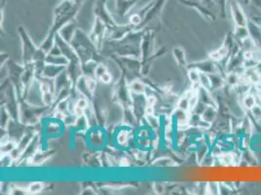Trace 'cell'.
Wrapping results in <instances>:
<instances>
[{"label":"cell","mask_w":261,"mask_h":195,"mask_svg":"<svg viewBox=\"0 0 261 195\" xmlns=\"http://www.w3.org/2000/svg\"><path fill=\"white\" fill-rule=\"evenodd\" d=\"M231 13L235 27H247L248 20L246 19L243 9L237 3L231 5Z\"/></svg>","instance_id":"cell-1"},{"label":"cell","mask_w":261,"mask_h":195,"mask_svg":"<svg viewBox=\"0 0 261 195\" xmlns=\"http://www.w3.org/2000/svg\"><path fill=\"white\" fill-rule=\"evenodd\" d=\"M247 29L249 32V35L256 44L257 47L261 48V28L254 23H252L250 20L247 22Z\"/></svg>","instance_id":"cell-2"},{"label":"cell","mask_w":261,"mask_h":195,"mask_svg":"<svg viewBox=\"0 0 261 195\" xmlns=\"http://www.w3.org/2000/svg\"><path fill=\"white\" fill-rule=\"evenodd\" d=\"M257 104H258L257 97L255 96V94H253L251 92H247L246 94L242 96V106L246 112L250 111Z\"/></svg>","instance_id":"cell-3"},{"label":"cell","mask_w":261,"mask_h":195,"mask_svg":"<svg viewBox=\"0 0 261 195\" xmlns=\"http://www.w3.org/2000/svg\"><path fill=\"white\" fill-rule=\"evenodd\" d=\"M43 130L46 133L47 136H57L62 131L60 120H48Z\"/></svg>","instance_id":"cell-4"},{"label":"cell","mask_w":261,"mask_h":195,"mask_svg":"<svg viewBox=\"0 0 261 195\" xmlns=\"http://www.w3.org/2000/svg\"><path fill=\"white\" fill-rule=\"evenodd\" d=\"M233 34H234L236 40L238 41L239 45H240V43L242 41H244L245 39L248 38L250 36L247 27H235V30L233 32Z\"/></svg>","instance_id":"cell-5"},{"label":"cell","mask_w":261,"mask_h":195,"mask_svg":"<svg viewBox=\"0 0 261 195\" xmlns=\"http://www.w3.org/2000/svg\"><path fill=\"white\" fill-rule=\"evenodd\" d=\"M117 142L119 145H129L130 143V139H131V135H130V131L129 129H123V130L118 131V134L116 136Z\"/></svg>","instance_id":"cell-6"},{"label":"cell","mask_w":261,"mask_h":195,"mask_svg":"<svg viewBox=\"0 0 261 195\" xmlns=\"http://www.w3.org/2000/svg\"><path fill=\"white\" fill-rule=\"evenodd\" d=\"M200 86L212 92V82H211L210 75L208 73H204V72L200 73Z\"/></svg>","instance_id":"cell-7"},{"label":"cell","mask_w":261,"mask_h":195,"mask_svg":"<svg viewBox=\"0 0 261 195\" xmlns=\"http://www.w3.org/2000/svg\"><path fill=\"white\" fill-rule=\"evenodd\" d=\"M200 72L198 69L194 67H189L188 71V77L189 80L192 82V84H200Z\"/></svg>","instance_id":"cell-8"},{"label":"cell","mask_w":261,"mask_h":195,"mask_svg":"<svg viewBox=\"0 0 261 195\" xmlns=\"http://www.w3.org/2000/svg\"><path fill=\"white\" fill-rule=\"evenodd\" d=\"M173 55L177 60V62L181 65H186V60H185V51L182 48H176L173 50Z\"/></svg>","instance_id":"cell-9"},{"label":"cell","mask_w":261,"mask_h":195,"mask_svg":"<svg viewBox=\"0 0 261 195\" xmlns=\"http://www.w3.org/2000/svg\"><path fill=\"white\" fill-rule=\"evenodd\" d=\"M131 89L136 93V94H142L144 92V86L140 82H133Z\"/></svg>","instance_id":"cell-10"},{"label":"cell","mask_w":261,"mask_h":195,"mask_svg":"<svg viewBox=\"0 0 261 195\" xmlns=\"http://www.w3.org/2000/svg\"><path fill=\"white\" fill-rule=\"evenodd\" d=\"M141 22V18L138 15H134L131 18V24L134 26H138V24H140Z\"/></svg>","instance_id":"cell-11"},{"label":"cell","mask_w":261,"mask_h":195,"mask_svg":"<svg viewBox=\"0 0 261 195\" xmlns=\"http://www.w3.org/2000/svg\"><path fill=\"white\" fill-rule=\"evenodd\" d=\"M100 79L102 80L103 82H105V83H109L110 80H111V75L108 73V72H106L104 75H102L101 77H100Z\"/></svg>","instance_id":"cell-12"},{"label":"cell","mask_w":261,"mask_h":195,"mask_svg":"<svg viewBox=\"0 0 261 195\" xmlns=\"http://www.w3.org/2000/svg\"><path fill=\"white\" fill-rule=\"evenodd\" d=\"M42 188L40 183H32L31 185V191H40Z\"/></svg>","instance_id":"cell-13"},{"label":"cell","mask_w":261,"mask_h":195,"mask_svg":"<svg viewBox=\"0 0 261 195\" xmlns=\"http://www.w3.org/2000/svg\"><path fill=\"white\" fill-rule=\"evenodd\" d=\"M252 2L261 10V0H252Z\"/></svg>","instance_id":"cell-14"},{"label":"cell","mask_w":261,"mask_h":195,"mask_svg":"<svg viewBox=\"0 0 261 195\" xmlns=\"http://www.w3.org/2000/svg\"><path fill=\"white\" fill-rule=\"evenodd\" d=\"M258 105L261 107V100H258Z\"/></svg>","instance_id":"cell-15"}]
</instances>
